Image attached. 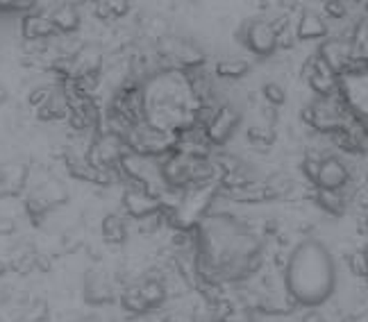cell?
Instances as JSON below:
<instances>
[{
	"instance_id": "1",
	"label": "cell",
	"mask_w": 368,
	"mask_h": 322,
	"mask_svg": "<svg viewBox=\"0 0 368 322\" xmlns=\"http://www.w3.org/2000/svg\"><path fill=\"white\" fill-rule=\"evenodd\" d=\"M141 96H144L146 123L153 128L180 134L195 125L193 114L198 102L191 93L186 70L171 68L153 75L141 84Z\"/></svg>"
},
{
	"instance_id": "2",
	"label": "cell",
	"mask_w": 368,
	"mask_h": 322,
	"mask_svg": "<svg viewBox=\"0 0 368 322\" xmlns=\"http://www.w3.org/2000/svg\"><path fill=\"white\" fill-rule=\"evenodd\" d=\"M336 265L320 241L307 239L293 248L284 265V288L291 302L298 306H314L334 293Z\"/></svg>"
},
{
	"instance_id": "3",
	"label": "cell",
	"mask_w": 368,
	"mask_h": 322,
	"mask_svg": "<svg viewBox=\"0 0 368 322\" xmlns=\"http://www.w3.org/2000/svg\"><path fill=\"white\" fill-rule=\"evenodd\" d=\"M177 134L159 128H153L146 121L135 125L130 130V134L125 137V148L130 152L141 154V157H151V159H164L171 152H175Z\"/></svg>"
},
{
	"instance_id": "4",
	"label": "cell",
	"mask_w": 368,
	"mask_h": 322,
	"mask_svg": "<svg viewBox=\"0 0 368 322\" xmlns=\"http://www.w3.org/2000/svg\"><path fill=\"white\" fill-rule=\"evenodd\" d=\"M300 119L320 134H334L341 128H346L343 125V109H339V102H330V98H320L318 102L302 107Z\"/></svg>"
},
{
	"instance_id": "5",
	"label": "cell",
	"mask_w": 368,
	"mask_h": 322,
	"mask_svg": "<svg viewBox=\"0 0 368 322\" xmlns=\"http://www.w3.org/2000/svg\"><path fill=\"white\" fill-rule=\"evenodd\" d=\"M239 41L253 54H257V57H271L278 50V37L271 30L269 21L262 19L244 23L239 32Z\"/></svg>"
},
{
	"instance_id": "6",
	"label": "cell",
	"mask_w": 368,
	"mask_h": 322,
	"mask_svg": "<svg viewBox=\"0 0 368 322\" xmlns=\"http://www.w3.org/2000/svg\"><path fill=\"white\" fill-rule=\"evenodd\" d=\"M241 125V112L234 105H221L216 109L214 119L205 125V137L209 145H223L234 137Z\"/></svg>"
},
{
	"instance_id": "7",
	"label": "cell",
	"mask_w": 368,
	"mask_h": 322,
	"mask_svg": "<svg viewBox=\"0 0 368 322\" xmlns=\"http://www.w3.org/2000/svg\"><path fill=\"white\" fill-rule=\"evenodd\" d=\"M121 202L125 211H128V216H132L135 221H141V218H148L162 211L159 195H155L148 191V188L137 186V184H125Z\"/></svg>"
},
{
	"instance_id": "8",
	"label": "cell",
	"mask_w": 368,
	"mask_h": 322,
	"mask_svg": "<svg viewBox=\"0 0 368 322\" xmlns=\"http://www.w3.org/2000/svg\"><path fill=\"white\" fill-rule=\"evenodd\" d=\"M302 75L307 77L309 86L320 98H332L334 93L339 91V80H336V75L316 57V54L307 59V64L302 68Z\"/></svg>"
},
{
	"instance_id": "9",
	"label": "cell",
	"mask_w": 368,
	"mask_h": 322,
	"mask_svg": "<svg viewBox=\"0 0 368 322\" xmlns=\"http://www.w3.org/2000/svg\"><path fill=\"white\" fill-rule=\"evenodd\" d=\"M316 57L339 77L341 73H346V68L352 59V46L348 41H343V39H327V41L320 43Z\"/></svg>"
},
{
	"instance_id": "10",
	"label": "cell",
	"mask_w": 368,
	"mask_h": 322,
	"mask_svg": "<svg viewBox=\"0 0 368 322\" xmlns=\"http://www.w3.org/2000/svg\"><path fill=\"white\" fill-rule=\"evenodd\" d=\"M348 182H350V168L339 159V157H325V159L320 161L316 188L341 191Z\"/></svg>"
},
{
	"instance_id": "11",
	"label": "cell",
	"mask_w": 368,
	"mask_h": 322,
	"mask_svg": "<svg viewBox=\"0 0 368 322\" xmlns=\"http://www.w3.org/2000/svg\"><path fill=\"white\" fill-rule=\"evenodd\" d=\"M82 295L89 304H109L114 302V284L103 270H89L82 281Z\"/></svg>"
},
{
	"instance_id": "12",
	"label": "cell",
	"mask_w": 368,
	"mask_h": 322,
	"mask_svg": "<svg viewBox=\"0 0 368 322\" xmlns=\"http://www.w3.org/2000/svg\"><path fill=\"white\" fill-rule=\"evenodd\" d=\"M21 34L26 41H52L57 32H55L50 17L41 12H30L21 21Z\"/></svg>"
},
{
	"instance_id": "13",
	"label": "cell",
	"mask_w": 368,
	"mask_h": 322,
	"mask_svg": "<svg viewBox=\"0 0 368 322\" xmlns=\"http://www.w3.org/2000/svg\"><path fill=\"white\" fill-rule=\"evenodd\" d=\"M50 23L55 28V32L61 34V37H70L75 34L77 30L82 26V14L77 10L75 5L64 3V5H57L50 14Z\"/></svg>"
},
{
	"instance_id": "14",
	"label": "cell",
	"mask_w": 368,
	"mask_h": 322,
	"mask_svg": "<svg viewBox=\"0 0 368 322\" xmlns=\"http://www.w3.org/2000/svg\"><path fill=\"white\" fill-rule=\"evenodd\" d=\"M293 34H296V39H300V41H318V39L327 37V23L320 14L307 10L300 14Z\"/></svg>"
},
{
	"instance_id": "15",
	"label": "cell",
	"mask_w": 368,
	"mask_h": 322,
	"mask_svg": "<svg viewBox=\"0 0 368 322\" xmlns=\"http://www.w3.org/2000/svg\"><path fill=\"white\" fill-rule=\"evenodd\" d=\"M39 121L43 123H55V121H66L68 119V100L61 89H55L52 96L48 98L43 107L37 109Z\"/></svg>"
},
{
	"instance_id": "16",
	"label": "cell",
	"mask_w": 368,
	"mask_h": 322,
	"mask_svg": "<svg viewBox=\"0 0 368 322\" xmlns=\"http://www.w3.org/2000/svg\"><path fill=\"white\" fill-rule=\"evenodd\" d=\"M230 200L234 202H241V204H260L273 198V193L269 191V186L260 184V182H250L241 188H234V191H225Z\"/></svg>"
},
{
	"instance_id": "17",
	"label": "cell",
	"mask_w": 368,
	"mask_h": 322,
	"mask_svg": "<svg viewBox=\"0 0 368 322\" xmlns=\"http://www.w3.org/2000/svg\"><path fill=\"white\" fill-rule=\"evenodd\" d=\"M100 234L109 245H123L128 241V223L119 214H107L100 223Z\"/></svg>"
},
{
	"instance_id": "18",
	"label": "cell",
	"mask_w": 368,
	"mask_h": 322,
	"mask_svg": "<svg viewBox=\"0 0 368 322\" xmlns=\"http://www.w3.org/2000/svg\"><path fill=\"white\" fill-rule=\"evenodd\" d=\"M314 202L325 214L330 216H343L348 209V200L341 191H325V188H314Z\"/></svg>"
},
{
	"instance_id": "19",
	"label": "cell",
	"mask_w": 368,
	"mask_h": 322,
	"mask_svg": "<svg viewBox=\"0 0 368 322\" xmlns=\"http://www.w3.org/2000/svg\"><path fill=\"white\" fill-rule=\"evenodd\" d=\"M137 286H139V293H141V297L146 300L148 309H151V311L159 309V306H164V302L168 300L166 288H164V281H162V279L144 277V281H139Z\"/></svg>"
},
{
	"instance_id": "20",
	"label": "cell",
	"mask_w": 368,
	"mask_h": 322,
	"mask_svg": "<svg viewBox=\"0 0 368 322\" xmlns=\"http://www.w3.org/2000/svg\"><path fill=\"white\" fill-rule=\"evenodd\" d=\"M216 75L221 80H241V77L248 75L250 70V61L244 57H225L221 61H216Z\"/></svg>"
},
{
	"instance_id": "21",
	"label": "cell",
	"mask_w": 368,
	"mask_h": 322,
	"mask_svg": "<svg viewBox=\"0 0 368 322\" xmlns=\"http://www.w3.org/2000/svg\"><path fill=\"white\" fill-rule=\"evenodd\" d=\"M121 306H123V311H128V313H132V316H137V318H144V316H148V313H151L146 300L139 293V286L137 284H128V286H125V290L121 293Z\"/></svg>"
},
{
	"instance_id": "22",
	"label": "cell",
	"mask_w": 368,
	"mask_h": 322,
	"mask_svg": "<svg viewBox=\"0 0 368 322\" xmlns=\"http://www.w3.org/2000/svg\"><path fill=\"white\" fill-rule=\"evenodd\" d=\"M262 96H264V102L269 107H282L287 102V91L284 86L278 84V82H266L262 86Z\"/></svg>"
},
{
	"instance_id": "23",
	"label": "cell",
	"mask_w": 368,
	"mask_h": 322,
	"mask_svg": "<svg viewBox=\"0 0 368 322\" xmlns=\"http://www.w3.org/2000/svg\"><path fill=\"white\" fill-rule=\"evenodd\" d=\"M246 139L257 148H269L275 141V134H273L271 128H250L246 132Z\"/></svg>"
},
{
	"instance_id": "24",
	"label": "cell",
	"mask_w": 368,
	"mask_h": 322,
	"mask_svg": "<svg viewBox=\"0 0 368 322\" xmlns=\"http://www.w3.org/2000/svg\"><path fill=\"white\" fill-rule=\"evenodd\" d=\"M348 261V268L350 272L355 274L359 279H368V265H366V259H364V250H357V252H350L346 256Z\"/></svg>"
},
{
	"instance_id": "25",
	"label": "cell",
	"mask_w": 368,
	"mask_h": 322,
	"mask_svg": "<svg viewBox=\"0 0 368 322\" xmlns=\"http://www.w3.org/2000/svg\"><path fill=\"white\" fill-rule=\"evenodd\" d=\"M52 91L50 86H35V89H30L28 93V105L32 107V109H39V107H43L46 102H48V98L52 96Z\"/></svg>"
},
{
	"instance_id": "26",
	"label": "cell",
	"mask_w": 368,
	"mask_h": 322,
	"mask_svg": "<svg viewBox=\"0 0 368 322\" xmlns=\"http://www.w3.org/2000/svg\"><path fill=\"white\" fill-rule=\"evenodd\" d=\"M218 322H257V320H255V313L253 311H248V309H244V306L234 304L232 309L225 313V316L218 320Z\"/></svg>"
},
{
	"instance_id": "27",
	"label": "cell",
	"mask_w": 368,
	"mask_h": 322,
	"mask_svg": "<svg viewBox=\"0 0 368 322\" xmlns=\"http://www.w3.org/2000/svg\"><path fill=\"white\" fill-rule=\"evenodd\" d=\"M320 161L323 159H318V157H304L302 163H300V168H302V175L309 179V184L316 188V179H318V168H320Z\"/></svg>"
},
{
	"instance_id": "28",
	"label": "cell",
	"mask_w": 368,
	"mask_h": 322,
	"mask_svg": "<svg viewBox=\"0 0 368 322\" xmlns=\"http://www.w3.org/2000/svg\"><path fill=\"white\" fill-rule=\"evenodd\" d=\"M323 12L330 19L341 21V19H346L348 7H346V3H339V0H327V3H323Z\"/></svg>"
},
{
	"instance_id": "29",
	"label": "cell",
	"mask_w": 368,
	"mask_h": 322,
	"mask_svg": "<svg viewBox=\"0 0 368 322\" xmlns=\"http://www.w3.org/2000/svg\"><path fill=\"white\" fill-rule=\"evenodd\" d=\"M93 14H96L98 21H112L114 19L112 3H96L93 5Z\"/></svg>"
},
{
	"instance_id": "30",
	"label": "cell",
	"mask_w": 368,
	"mask_h": 322,
	"mask_svg": "<svg viewBox=\"0 0 368 322\" xmlns=\"http://www.w3.org/2000/svg\"><path fill=\"white\" fill-rule=\"evenodd\" d=\"M293 41H296V34H293V30L289 28L278 37V48H291Z\"/></svg>"
},
{
	"instance_id": "31",
	"label": "cell",
	"mask_w": 368,
	"mask_h": 322,
	"mask_svg": "<svg viewBox=\"0 0 368 322\" xmlns=\"http://www.w3.org/2000/svg\"><path fill=\"white\" fill-rule=\"evenodd\" d=\"M355 204H357V207H362L364 211H368V186L357 188V193H355Z\"/></svg>"
},
{
	"instance_id": "32",
	"label": "cell",
	"mask_w": 368,
	"mask_h": 322,
	"mask_svg": "<svg viewBox=\"0 0 368 322\" xmlns=\"http://www.w3.org/2000/svg\"><path fill=\"white\" fill-rule=\"evenodd\" d=\"M300 322H330V320H327L325 313H320V311H316V309H311V311L304 313Z\"/></svg>"
},
{
	"instance_id": "33",
	"label": "cell",
	"mask_w": 368,
	"mask_h": 322,
	"mask_svg": "<svg viewBox=\"0 0 368 322\" xmlns=\"http://www.w3.org/2000/svg\"><path fill=\"white\" fill-rule=\"evenodd\" d=\"M50 256H46V254H35V268L37 270H41V272H46V270H50Z\"/></svg>"
},
{
	"instance_id": "34",
	"label": "cell",
	"mask_w": 368,
	"mask_h": 322,
	"mask_svg": "<svg viewBox=\"0 0 368 322\" xmlns=\"http://www.w3.org/2000/svg\"><path fill=\"white\" fill-rule=\"evenodd\" d=\"M10 102V89H7V84L0 82V107L7 105Z\"/></svg>"
},
{
	"instance_id": "35",
	"label": "cell",
	"mask_w": 368,
	"mask_h": 322,
	"mask_svg": "<svg viewBox=\"0 0 368 322\" xmlns=\"http://www.w3.org/2000/svg\"><path fill=\"white\" fill-rule=\"evenodd\" d=\"M341 322H368V316H357V313H352V316H343Z\"/></svg>"
},
{
	"instance_id": "36",
	"label": "cell",
	"mask_w": 368,
	"mask_h": 322,
	"mask_svg": "<svg viewBox=\"0 0 368 322\" xmlns=\"http://www.w3.org/2000/svg\"><path fill=\"white\" fill-rule=\"evenodd\" d=\"M7 272H10V263H7L5 259H0V277H5Z\"/></svg>"
},
{
	"instance_id": "37",
	"label": "cell",
	"mask_w": 368,
	"mask_h": 322,
	"mask_svg": "<svg viewBox=\"0 0 368 322\" xmlns=\"http://www.w3.org/2000/svg\"><path fill=\"white\" fill-rule=\"evenodd\" d=\"M364 259H366V265H368V248L364 250Z\"/></svg>"
},
{
	"instance_id": "38",
	"label": "cell",
	"mask_w": 368,
	"mask_h": 322,
	"mask_svg": "<svg viewBox=\"0 0 368 322\" xmlns=\"http://www.w3.org/2000/svg\"><path fill=\"white\" fill-rule=\"evenodd\" d=\"M366 12H368V3H366Z\"/></svg>"
}]
</instances>
